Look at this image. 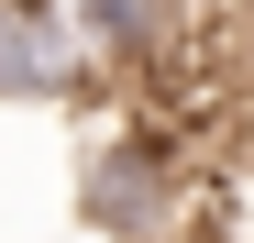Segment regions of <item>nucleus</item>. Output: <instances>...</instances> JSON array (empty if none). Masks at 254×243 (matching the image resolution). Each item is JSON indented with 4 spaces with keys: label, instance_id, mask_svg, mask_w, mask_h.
<instances>
[{
    "label": "nucleus",
    "instance_id": "1",
    "mask_svg": "<svg viewBox=\"0 0 254 243\" xmlns=\"http://www.w3.org/2000/svg\"><path fill=\"white\" fill-rule=\"evenodd\" d=\"M188 210V155H177V122H111L77 166V221L100 243H166V221Z\"/></svg>",
    "mask_w": 254,
    "mask_h": 243
},
{
    "label": "nucleus",
    "instance_id": "4",
    "mask_svg": "<svg viewBox=\"0 0 254 243\" xmlns=\"http://www.w3.org/2000/svg\"><path fill=\"white\" fill-rule=\"evenodd\" d=\"M210 11H221V0H210Z\"/></svg>",
    "mask_w": 254,
    "mask_h": 243
},
{
    "label": "nucleus",
    "instance_id": "2",
    "mask_svg": "<svg viewBox=\"0 0 254 243\" xmlns=\"http://www.w3.org/2000/svg\"><path fill=\"white\" fill-rule=\"evenodd\" d=\"M89 77H100V45L77 0H0V100L45 111V100H77Z\"/></svg>",
    "mask_w": 254,
    "mask_h": 243
},
{
    "label": "nucleus",
    "instance_id": "3",
    "mask_svg": "<svg viewBox=\"0 0 254 243\" xmlns=\"http://www.w3.org/2000/svg\"><path fill=\"white\" fill-rule=\"evenodd\" d=\"M77 22H89L100 45V77H122V89H155L166 66L188 56V0H77Z\"/></svg>",
    "mask_w": 254,
    "mask_h": 243
}]
</instances>
